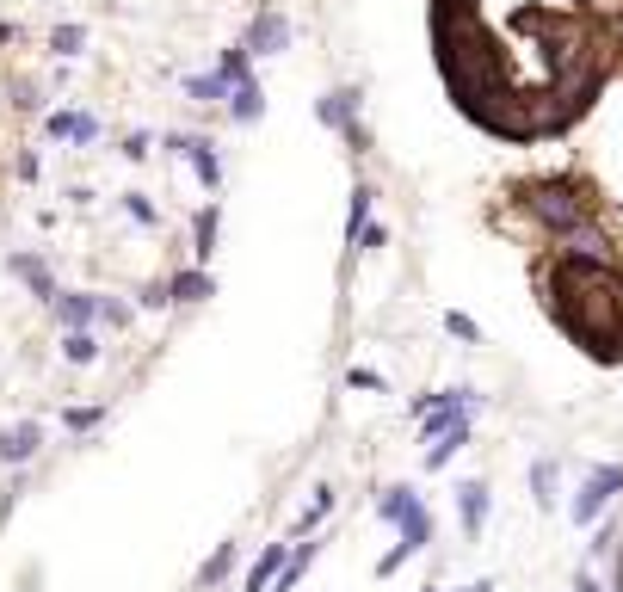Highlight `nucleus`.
<instances>
[{"instance_id":"f257e3e1","label":"nucleus","mask_w":623,"mask_h":592,"mask_svg":"<svg viewBox=\"0 0 623 592\" xmlns=\"http://www.w3.org/2000/svg\"><path fill=\"white\" fill-rule=\"evenodd\" d=\"M290 44V25H284V13L278 7H266L260 19L247 25V56H278Z\"/></svg>"},{"instance_id":"f03ea898","label":"nucleus","mask_w":623,"mask_h":592,"mask_svg":"<svg viewBox=\"0 0 623 592\" xmlns=\"http://www.w3.org/2000/svg\"><path fill=\"white\" fill-rule=\"evenodd\" d=\"M352 105H358V93L340 87V93H327V99H321V118H327V124H352Z\"/></svg>"},{"instance_id":"7ed1b4c3","label":"nucleus","mask_w":623,"mask_h":592,"mask_svg":"<svg viewBox=\"0 0 623 592\" xmlns=\"http://www.w3.org/2000/svg\"><path fill=\"white\" fill-rule=\"evenodd\" d=\"M253 111H260V87H235V118H253Z\"/></svg>"}]
</instances>
